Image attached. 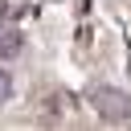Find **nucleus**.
I'll return each mask as SVG.
<instances>
[{
  "label": "nucleus",
  "mask_w": 131,
  "mask_h": 131,
  "mask_svg": "<svg viewBox=\"0 0 131 131\" xmlns=\"http://www.w3.org/2000/svg\"><path fill=\"white\" fill-rule=\"evenodd\" d=\"M94 106H98V115L102 119H111V123H123L127 115H131V98L123 94V90H111V86H98L94 94Z\"/></svg>",
  "instance_id": "1"
},
{
  "label": "nucleus",
  "mask_w": 131,
  "mask_h": 131,
  "mask_svg": "<svg viewBox=\"0 0 131 131\" xmlns=\"http://www.w3.org/2000/svg\"><path fill=\"white\" fill-rule=\"evenodd\" d=\"M16 49H20V37H0V57H8Z\"/></svg>",
  "instance_id": "2"
},
{
  "label": "nucleus",
  "mask_w": 131,
  "mask_h": 131,
  "mask_svg": "<svg viewBox=\"0 0 131 131\" xmlns=\"http://www.w3.org/2000/svg\"><path fill=\"white\" fill-rule=\"evenodd\" d=\"M8 94H12V74H8V70H0V102H4Z\"/></svg>",
  "instance_id": "3"
}]
</instances>
